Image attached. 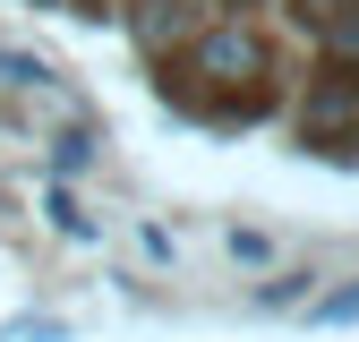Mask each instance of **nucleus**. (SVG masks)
<instances>
[{"label": "nucleus", "mask_w": 359, "mask_h": 342, "mask_svg": "<svg viewBox=\"0 0 359 342\" xmlns=\"http://www.w3.org/2000/svg\"><path fill=\"white\" fill-rule=\"evenodd\" d=\"M299 26L317 43H334L342 60H359V0H299Z\"/></svg>", "instance_id": "nucleus-1"}, {"label": "nucleus", "mask_w": 359, "mask_h": 342, "mask_svg": "<svg viewBox=\"0 0 359 342\" xmlns=\"http://www.w3.org/2000/svg\"><path fill=\"white\" fill-rule=\"evenodd\" d=\"M197 69H205V77H248V69H257V43L222 26V34H205V43H197Z\"/></svg>", "instance_id": "nucleus-2"}, {"label": "nucleus", "mask_w": 359, "mask_h": 342, "mask_svg": "<svg viewBox=\"0 0 359 342\" xmlns=\"http://www.w3.org/2000/svg\"><path fill=\"white\" fill-rule=\"evenodd\" d=\"M317 317H325V325H351V317H359V291H342V299H325Z\"/></svg>", "instance_id": "nucleus-3"}, {"label": "nucleus", "mask_w": 359, "mask_h": 342, "mask_svg": "<svg viewBox=\"0 0 359 342\" xmlns=\"http://www.w3.org/2000/svg\"><path fill=\"white\" fill-rule=\"evenodd\" d=\"M222 9H248V0H222Z\"/></svg>", "instance_id": "nucleus-4"}]
</instances>
